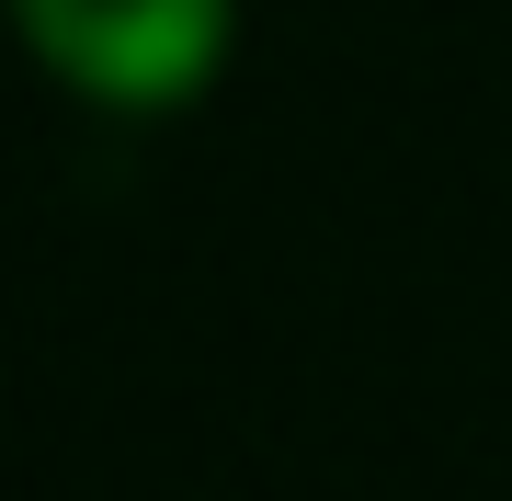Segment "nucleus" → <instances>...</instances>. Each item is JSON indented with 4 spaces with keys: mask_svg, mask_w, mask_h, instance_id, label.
<instances>
[{
    "mask_svg": "<svg viewBox=\"0 0 512 501\" xmlns=\"http://www.w3.org/2000/svg\"><path fill=\"white\" fill-rule=\"evenodd\" d=\"M23 35L103 103H183L228 46V0H23Z\"/></svg>",
    "mask_w": 512,
    "mask_h": 501,
    "instance_id": "1",
    "label": "nucleus"
}]
</instances>
